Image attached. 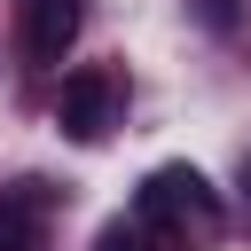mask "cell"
Masks as SVG:
<instances>
[{"instance_id": "6da1fadb", "label": "cell", "mask_w": 251, "mask_h": 251, "mask_svg": "<svg viewBox=\"0 0 251 251\" xmlns=\"http://www.w3.org/2000/svg\"><path fill=\"white\" fill-rule=\"evenodd\" d=\"M133 220L149 235L157 227H173V235H220V196H212V180L196 165H157L133 188Z\"/></svg>"}, {"instance_id": "7a4b0ae2", "label": "cell", "mask_w": 251, "mask_h": 251, "mask_svg": "<svg viewBox=\"0 0 251 251\" xmlns=\"http://www.w3.org/2000/svg\"><path fill=\"white\" fill-rule=\"evenodd\" d=\"M118 110H126V78H118L110 63H78V71H63V94H55V126H63L71 141H110Z\"/></svg>"}, {"instance_id": "3957f363", "label": "cell", "mask_w": 251, "mask_h": 251, "mask_svg": "<svg viewBox=\"0 0 251 251\" xmlns=\"http://www.w3.org/2000/svg\"><path fill=\"white\" fill-rule=\"evenodd\" d=\"M78 24H86V0H24V16H16L24 63H63L71 39H78Z\"/></svg>"}, {"instance_id": "277c9868", "label": "cell", "mask_w": 251, "mask_h": 251, "mask_svg": "<svg viewBox=\"0 0 251 251\" xmlns=\"http://www.w3.org/2000/svg\"><path fill=\"white\" fill-rule=\"evenodd\" d=\"M94 251H149V227H141V220H110V227L94 235Z\"/></svg>"}, {"instance_id": "5b68a950", "label": "cell", "mask_w": 251, "mask_h": 251, "mask_svg": "<svg viewBox=\"0 0 251 251\" xmlns=\"http://www.w3.org/2000/svg\"><path fill=\"white\" fill-rule=\"evenodd\" d=\"M196 16H204L212 31H235V0H196Z\"/></svg>"}, {"instance_id": "8992f818", "label": "cell", "mask_w": 251, "mask_h": 251, "mask_svg": "<svg viewBox=\"0 0 251 251\" xmlns=\"http://www.w3.org/2000/svg\"><path fill=\"white\" fill-rule=\"evenodd\" d=\"M0 251H31V235H24V227H8V220H0Z\"/></svg>"}]
</instances>
